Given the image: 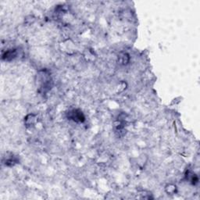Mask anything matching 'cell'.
Segmentation results:
<instances>
[{
	"instance_id": "obj_2",
	"label": "cell",
	"mask_w": 200,
	"mask_h": 200,
	"mask_svg": "<svg viewBox=\"0 0 200 200\" xmlns=\"http://www.w3.org/2000/svg\"><path fill=\"white\" fill-rule=\"evenodd\" d=\"M68 117L75 122L82 123L85 121V115L79 109H73L68 113Z\"/></svg>"
},
{
	"instance_id": "obj_6",
	"label": "cell",
	"mask_w": 200,
	"mask_h": 200,
	"mask_svg": "<svg viewBox=\"0 0 200 200\" xmlns=\"http://www.w3.org/2000/svg\"><path fill=\"white\" fill-rule=\"evenodd\" d=\"M166 191H167V192L168 193V194H174L177 191L176 186L173 185H169L167 186V188H166Z\"/></svg>"
},
{
	"instance_id": "obj_3",
	"label": "cell",
	"mask_w": 200,
	"mask_h": 200,
	"mask_svg": "<svg viewBox=\"0 0 200 200\" xmlns=\"http://www.w3.org/2000/svg\"><path fill=\"white\" fill-rule=\"evenodd\" d=\"M17 51L16 49H10L8 50L6 53L4 54L2 58L5 59L6 60H12L13 59L17 57Z\"/></svg>"
},
{
	"instance_id": "obj_5",
	"label": "cell",
	"mask_w": 200,
	"mask_h": 200,
	"mask_svg": "<svg viewBox=\"0 0 200 200\" xmlns=\"http://www.w3.org/2000/svg\"><path fill=\"white\" fill-rule=\"evenodd\" d=\"M36 121V117L35 115L30 114L28 115L25 118V124H26V126L28 127H32L33 126L34 124H35Z\"/></svg>"
},
{
	"instance_id": "obj_1",
	"label": "cell",
	"mask_w": 200,
	"mask_h": 200,
	"mask_svg": "<svg viewBox=\"0 0 200 200\" xmlns=\"http://www.w3.org/2000/svg\"><path fill=\"white\" fill-rule=\"evenodd\" d=\"M38 84L39 90L45 93L51 89L52 87V78L49 72L46 70H42L38 74Z\"/></svg>"
},
{
	"instance_id": "obj_4",
	"label": "cell",
	"mask_w": 200,
	"mask_h": 200,
	"mask_svg": "<svg viewBox=\"0 0 200 200\" xmlns=\"http://www.w3.org/2000/svg\"><path fill=\"white\" fill-rule=\"evenodd\" d=\"M118 62L120 64L126 65L129 62V56L125 52L121 53L118 56Z\"/></svg>"
}]
</instances>
